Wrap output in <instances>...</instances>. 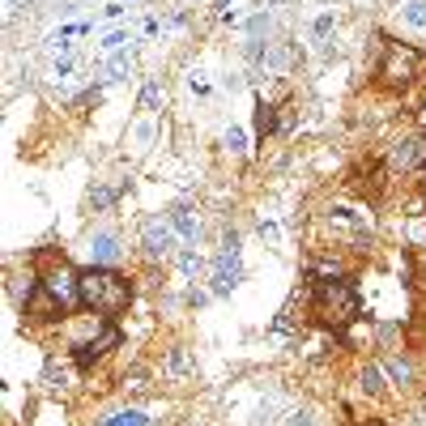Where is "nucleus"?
<instances>
[{"instance_id": "7", "label": "nucleus", "mask_w": 426, "mask_h": 426, "mask_svg": "<svg viewBox=\"0 0 426 426\" xmlns=\"http://www.w3.org/2000/svg\"><path fill=\"white\" fill-rule=\"evenodd\" d=\"M422 158H426V141H422V137H405L401 145H392L388 166H392V171H413Z\"/></svg>"}, {"instance_id": "17", "label": "nucleus", "mask_w": 426, "mask_h": 426, "mask_svg": "<svg viewBox=\"0 0 426 426\" xmlns=\"http://www.w3.org/2000/svg\"><path fill=\"white\" fill-rule=\"evenodd\" d=\"M124 73H128V56H116L111 60V77H124Z\"/></svg>"}, {"instance_id": "9", "label": "nucleus", "mask_w": 426, "mask_h": 426, "mask_svg": "<svg viewBox=\"0 0 426 426\" xmlns=\"http://www.w3.org/2000/svg\"><path fill=\"white\" fill-rule=\"evenodd\" d=\"M239 277H243V269H239V252H222L218 269H213V290L226 294V290H235V286H239Z\"/></svg>"}, {"instance_id": "5", "label": "nucleus", "mask_w": 426, "mask_h": 426, "mask_svg": "<svg viewBox=\"0 0 426 426\" xmlns=\"http://www.w3.org/2000/svg\"><path fill=\"white\" fill-rule=\"evenodd\" d=\"M22 307H26V315H30V320H60V315H68V307H64V303H60V298L43 286V281L26 294V303H22Z\"/></svg>"}, {"instance_id": "8", "label": "nucleus", "mask_w": 426, "mask_h": 426, "mask_svg": "<svg viewBox=\"0 0 426 426\" xmlns=\"http://www.w3.org/2000/svg\"><path fill=\"white\" fill-rule=\"evenodd\" d=\"M120 235L116 231H98L94 239H90V256H94V264H107V269H111L116 260H120Z\"/></svg>"}, {"instance_id": "4", "label": "nucleus", "mask_w": 426, "mask_h": 426, "mask_svg": "<svg viewBox=\"0 0 426 426\" xmlns=\"http://www.w3.org/2000/svg\"><path fill=\"white\" fill-rule=\"evenodd\" d=\"M111 346H120V329H116V324H102V333H98L94 341H81V346H73V350H77V354H73V363L85 371V367H94V363H98L107 350H111Z\"/></svg>"}, {"instance_id": "13", "label": "nucleus", "mask_w": 426, "mask_h": 426, "mask_svg": "<svg viewBox=\"0 0 426 426\" xmlns=\"http://www.w3.org/2000/svg\"><path fill=\"white\" fill-rule=\"evenodd\" d=\"M405 22L418 26V30L426 26V0H409V5H405Z\"/></svg>"}, {"instance_id": "6", "label": "nucleus", "mask_w": 426, "mask_h": 426, "mask_svg": "<svg viewBox=\"0 0 426 426\" xmlns=\"http://www.w3.org/2000/svg\"><path fill=\"white\" fill-rule=\"evenodd\" d=\"M171 248H175V226L171 222H150L145 226V256L162 260V256H171Z\"/></svg>"}, {"instance_id": "19", "label": "nucleus", "mask_w": 426, "mask_h": 426, "mask_svg": "<svg viewBox=\"0 0 426 426\" xmlns=\"http://www.w3.org/2000/svg\"><path fill=\"white\" fill-rule=\"evenodd\" d=\"M264 5H286V0H264Z\"/></svg>"}, {"instance_id": "10", "label": "nucleus", "mask_w": 426, "mask_h": 426, "mask_svg": "<svg viewBox=\"0 0 426 426\" xmlns=\"http://www.w3.org/2000/svg\"><path fill=\"white\" fill-rule=\"evenodd\" d=\"M94 426H150V418L141 409H116V413H102Z\"/></svg>"}, {"instance_id": "18", "label": "nucleus", "mask_w": 426, "mask_h": 426, "mask_svg": "<svg viewBox=\"0 0 426 426\" xmlns=\"http://www.w3.org/2000/svg\"><path fill=\"white\" fill-rule=\"evenodd\" d=\"M329 30H333V18H329V13H324V18H320V22H315V35H320V39H324V35H329Z\"/></svg>"}, {"instance_id": "16", "label": "nucleus", "mask_w": 426, "mask_h": 426, "mask_svg": "<svg viewBox=\"0 0 426 426\" xmlns=\"http://www.w3.org/2000/svg\"><path fill=\"white\" fill-rule=\"evenodd\" d=\"M226 145H231V154H239L243 150V133L239 128H226Z\"/></svg>"}, {"instance_id": "1", "label": "nucleus", "mask_w": 426, "mask_h": 426, "mask_svg": "<svg viewBox=\"0 0 426 426\" xmlns=\"http://www.w3.org/2000/svg\"><path fill=\"white\" fill-rule=\"evenodd\" d=\"M77 281H81V307H90V311L102 315V320H116V315L128 311V303H133V286H128V277L116 273V269H107V264H90V269H81Z\"/></svg>"}, {"instance_id": "11", "label": "nucleus", "mask_w": 426, "mask_h": 426, "mask_svg": "<svg viewBox=\"0 0 426 426\" xmlns=\"http://www.w3.org/2000/svg\"><path fill=\"white\" fill-rule=\"evenodd\" d=\"M171 226H175V235H183V239H196V231H200V222H196V213H192L188 205L171 209Z\"/></svg>"}, {"instance_id": "15", "label": "nucleus", "mask_w": 426, "mask_h": 426, "mask_svg": "<svg viewBox=\"0 0 426 426\" xmlns=\"http://www.w3.org/2000/svg\"><path fill=\"white\" fill-rule=\"evenodd\" d=\"M363 388H367V392H379V371H375V367L363 371Z\"/></svg>"}, {"instance_id": "12", "label": "nucleus", "mask_w": 426, "mask_h": 426, "mask_svg": "<svg viewBox=\"0 0 426 426\" xmlns=\"http://www.w3.org/2000/svg\"><path fill=\"white\" fill-rule=\"evenodd\" d=\"M273 128H277L273 107H269V102H260V107H256V133H260V141H264V137H273Z\"/></svg>"}, {"instance_id": "14", "label": "nucleus", "mask_w": 426, "mask_h": 426, "mask_svg": "<svg viewBox=\"0 0 426 426\" xmlns=\"http://www.w3.org/2000/svg\"><path fill=\"white\" fill-rule=\"evenodd\" d=\"M388 371H392V379H396V384H409V379H413V367H409V363H401V358H392V363H388Z\"/></svg>"}, {"instance_id": "2", "label": "nucleus", "mask_w": 426, "mask_h": 426, "mask_svg": "<svg viewBox=\"0 0 426 426\" xmlns=\"http://www.w3.org/2000/svg\"><path fill=\"white\" fill-rule=\"evenodd\" d=\"M311 315L320 320L324 329H346L350 320L358 315V294L350 281H315L311 290Z\"/></svg>"}, {"instance_id": "3", "label": "nucleus", "mask_w": 426, "mask_h": 426, "mask_svg": "<svg viewBox=\"0 0 426 426\" xmlns=\"http://www.w3.org/2000/svg\"><path fill=\"white\" fill-rule=\"evenodd\" d=\"M418 73H422V51L401 47V43H388V47H384V60H379V68H375V77H379L388 90H405Z\"/></svg>"}]
</instances>
